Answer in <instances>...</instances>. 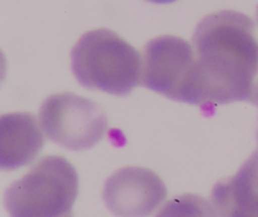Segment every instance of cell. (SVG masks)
<instances>
[{
  "label": "cell",
  "instance_id": "cell-6",
  "mask_svg": "<svg viewBox=\"0 0 258 217\" xmlns=\"http://www.w3.org/2000/svg\"><path fill=\"white\" fill-rule=\"evenodd\" d=\"M102 196L108 209L117 216H148L166 199L167 190L155 172L128 166L106 180Z\"/></svg>",
  "mask_w": 258,
  "mask_h": 217
},
{
  "label": "cell",
  "instance_id": "cell-1",
  "mask_svg": "<svg viewBox=\"0 0 258 217\" xmlns=\"http://www.w3.org/2000/svg\"><path fill=\"white\" fill-rule=\"evenodd\" d=\"M195 79L190 104L214 110L218 104L250 100L258 75V40L253 20L224 10L205 17L194 33Z\"/></svg>",
  "mask_w": 258,
  "mask_h": 217
},
{
  "label": "cell",
  "instance_id": "cell-8",
  "mask_svg": "<svg viewBox=\"0 0 258 217\" xmlns=\"http://www.w3.org/2000/svg\"><path fill=\"white\" fill-rule=\"evenodd\" d=\"M211 205L218 216L258 217V149L236 175L217 183Z\"/></svg>",
  "mask_w": 258,
  "mask_h": 217
},
{
  "label": "cell",
  "instance_id": "cell-5",
  "mask_svg": "<svg viewBox=\"0 0 258 217\" xmlns=\"http://www.w3.org/2000/svg\"><path fill=\"white\" fill-rule=\"evenodd\" d=\"M196 56L185 39L159 36L145 47L141 85L171 100L190 104Z\"/></svg>",
  "mask_w": 258,
  "mask_h": 217
},
{
  "label": "cell",
  "instance_id": "cell-12",
  "mask_svg": "<svg viewBox=\"0 0 258 217\" xmlns=\"http://www.w3.org/2000/svg\"><path fill=\"white\" fill-rule=\"evenodd\" d=\"M257 140H258V129H257Z\"/></svg>",
  "mask_w": 258,
  "mask_h": 217
},
{
  "label": "cell",
  "instance_id": "cell-2",
  "mask_svg": "<svg viewBox=\"0 0 258 217\" xmlns=\"http://www.w3.org/2000/svg\"><path fill=\"white\" fill-rule=\"evenodd\" d=\"M71 56L75 78L87 89L127 95L141 85V56L111 29L101 28L85 33Z\"/></svg>",
  "mask_w": 258,
  "mask_h": 217
},
{
  "label": "cell",
  "instance_id": "cell-7",
  "mask_svg": "<svg viewBox=\"0 0 258 217\" xmlns=\"http://www.w3.org/2000/svg\"><path fill=\"white\" fill-rule=\"evenodd\" d=\"M42 126V125H40ZM28 112L5 114L0 118V168L6 172L27 166L44 145L43 129Z\"/></svg>",
  "mask_w": 258,
  "mask_h": 217
},
{
  "label": "cell",
  "instance_id": "cell-11",
  "mask_svg": "<svg viewBox=\"0 0 258 217\" xmlns=\"http://www.w3.org/2000/svg\"><path fill=\"white\" fill-rule=\"evenodd\" d=\"M257 22H258V7H257Z\"/></svg>",
  "mask_w": 258,
  "mask_h": 217
},
{
  "label": "cell",
  "instance_id": "cell-9",
  "mask_svg": "<svg viewBox=\"0 0 258 217\" xmlns=\"http://www.w3.org/2000/svg\"><path fill=\"white\" fill-rule=\"evenodd\" d=\"M250 101H251V102H254L255 105H258V80H255V85H254V90H253V95H251Z\"/></svg>",
  "mask_w": 258,
  "mask_h": 217
},
{
  "label": "cell",
  "instance_id": "cell-3",
  "mask_svg": "<svg viewBox=\"0 0 258 217\" xmlns=\"http://www.w3.org/2000/svg\"><path fill=\"white\" fill-rule=\"evenodd\" d=\"M79 194V176L62 156L39 160L6 192V207L17 217H65L72 214Z\"/></svg>",
  "mask_w": 258,
  "mask_h": 217
},
{
  "label": "cell",
  "instance_id": "cell-10",
  "mask_svg": "<svg viewBox=\"0 0 258 217\" xmlns=\"http://www.w3.org/2000/svg\"><path fill=\"white\" fill-rule=\"evenodd\" d=\"M151 3H156V5H169V3H174L177 0H148Z\"/></svg>",
  "mask_w": 258,
  "mask_h": 217
},
{
  "label": "cell",
  "instance_id": "cell-4",
  "mask_svg": "<svg viewBox=\"0 0 258 217\" xmlns=\"http://www.w3.org/2000/svg\"><path fill=\"white\" fill-rule=\"evenodd\" d=\"M39 117L46 136L72 151L93 148L104 138L108 129L102 108L74 93L50 95L43 102Z\"/></svg>",
  "mask_w": 258,
  "mask_h": 217
}]
</instances>
